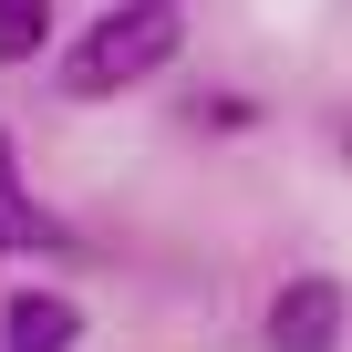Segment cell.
Returning <instances> with one entry per match:
<instances>
[{
	"mask_svg": "<svg viewBox=\"0 0 352 352\" xmlns=\"http://www.w3.org/2000/svg\"><path fill=\"white\" fill-rule=\"evenodd\" d=\"M342 155H352V124H342Z\"/></svg>",
	"mask_w": 352,
	"mask_h": 352,
	"instance_id": "cell-6",
	"label": "cell"
},
{
	"mask_svg": "<svg viewBox=\"0 0 352 352\" xmlns=\"http://www.w3.org/2000/svg\"><path fill=\"white\" fill-rule=\"evenodd\" d=\"M166 63H176V11L166 0H114L94 32L63 42V94H124Z\"/></svg>",
	"mask_w": 352,
	"mask_h": 352,
	"instance_id": "cell-1",
	"label": "cell"
},
{
	"mask_svg": "<svg viewBox=\"0 0 352 352\" xmlns=\"http://www.w3.org/2000/svg\"><path fill=\"white\" fill-rule=\"evenodd\" d=\"M52 42V0H0V63H32Z\"/></svg>",
	"mask_w": 352,
	"mask_h": 352,
	"instance_id": "cell-5",
	"label": "cell"
},
{
	"mask_svg": "<svg viewBox=\"0 0 352 352\" xmlns=\"http://www.w3.org/2000/svg\"><path fill=\"white\" fill-rule=\"evenodd\" d=\"M73 342H83V311L63 290H21L0 311V352H73Z\"/></svg>",
	"mask_w": 352,
	"mask_h": 352,
	"instance_id": "cell-3",
	"label": "cell"
},
{
	"mask_svg": "<svg viewBox=\"0 0 352 352\" xmlns=\"http://www.w3.org/2000/svg\"><path fill=\"white\" fill-rule=\"evenodd\" d=\"M270 352H342V280L300 270V280L270 300Z\"/></svg>",
	"mask_w": 352,
	"mask_h": 352,
	"instance_id": "cell-2",
	"label": "cell"
},
{
	"mask_svg": "<svg viewBox=\"0 0 352 352\" xmlns=\"http://www.w3.org/2000/svg\"><path fill=\"white\" fill-rule=\"evenodd\" d=\"M0 249H52V218L21 197V176H11V145H0Z\"/></svg>",
	"mask_w": 352,
	"mask_h": 352,
	"instance_id": "cell-4",
	"label": "cell"
}]
</instances>
